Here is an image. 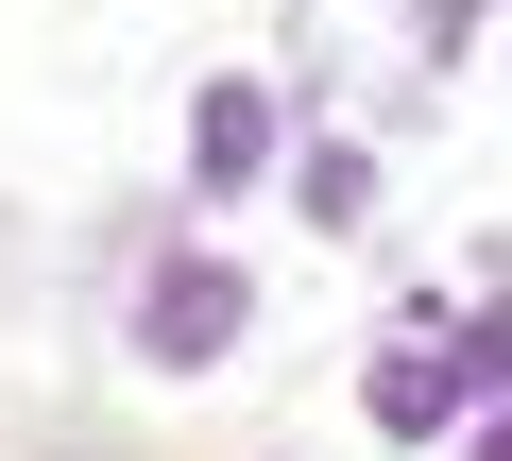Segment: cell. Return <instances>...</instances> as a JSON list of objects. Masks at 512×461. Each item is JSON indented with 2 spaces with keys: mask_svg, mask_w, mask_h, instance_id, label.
Returning a JSON list of instances; mask_svg holds the SVG:
<instances>
[{
  "mask_svg": "<svg viewBox=\"0 0 512 461\" xmlns=\"http://www.w3.org/2000/svg\"><path fill=\"white\" fill-rule=\"evenodd\" d=\"M239 325H256L239 257H154V291H137V359H154V376H205V359H239Z\"/></svg>",
  "mask_w": 512,
  "mask_h": 461,
  "instance_id": "cell-1",
  "label": "cell"
},
{
  "mask_svg": "<svg viewBox=\"0 0 512 461\" xmlns=\"http://www.w3.org/2000/svg\"><path fill=\"white\" fill-rule=\"evenodd\" d=\"M188 171L205 188H256V171H274V86H205L188 103Z\"/></svg>",
  "mask_w": 512,
  "mask_h": 461,
  "instance_id": "cell-2",
  "label": "cell"
},
{
  "mask_svg": "<svg viewBox=\"0 0 512 461\" xmlns=\"http://www.w3.org/2000/svg\"><path fill=\"white\" fill-rule=\"evenodd\" d=\"M359 410H376L393 444H427V427L461 410V359H444V342H427V359H376V376H359Z\"/></svg>",
  "mask_w": 512,
  "mask_h": 461,
  "instance_id": "cell-3",
  "label": "cell"
},
{
  "mask_svg": "<svg viewBox=\"0 0 512 461\" xmlns=\"http://www.w3.org/2000/svg\"><path fill=\"white\" fill-rule=\"evenodd\" d=\"M308 222H376V154L325 137V154H308Z\"/></svg>",
  "mask_w": 512,
  "mask_h": 461,
  "instance_id": "cell-4",
  "label": "cell"
},
{
  "mask_svg": "<svg viewBox=\"0 0 512 461\" xmlns=\"http://www.w3.org/2000/svg\"><path fill=\"white\" fill-rule=\"evenodd\" d=\"M461 18H478V0H410V35H427V69L461 52Z\"/></svg>",
  "mask_w": 512,
  "mask_h": 461,
  "instance_id": "cell-5",
  "label": "cell"
},
{
  "mask_svg": "<svg viewBox=\"0 0 512 461\" xmlns=\"http://www.w3.org/2000/svg\"><path fill=\"white\" fill-rule=\"evenodd\" d=\"M478 376H512V308H495V325H478Z\"/></svg>",
  "mask_w": 512,
  "mask_h": 461,
  "instance_id": "cell-6",
  "label": "cell"
},
{
  "mask_svg": "<svg viewBox=\"0 0 512 461\" xmlns=\"http://www.w3.org/2000/svg\"><path fill=\"white\" fill-rule=\"evenodd\" d=\"M478 461H512V427H478Z\"/></svg>",
  "mask_w": 512,
  "mask_h": 461,
  "instance_id": "cell-7",
  "label": "cell"
},
{
  "mask_svg": "<svg viewBox=\"0 0 512 461\" xmlns=\"http://www.w3.org/2000/svg\"><path fill=\"white\" fill-rule=\"evenodd\" d=\"M52 461H120V444H52Z\"/></svg>",
  "mask_w": 512,
  "mask_h": 461,
  "instance_id": "cell-8",
  "label": "cell"
},
{
  "mask_svg": "<svg viewBox=\"0 0 512 461\" xmlns=\"http://www.w3.org/2000/svg\"><path fill=\"white\" fill-rule=\"evenodd\" d=\"M0 274H18V240H0Z\"/></svg>",
  "mask_w": 512,
  "mask_h": 461,
  "instance_id": "cell-9",
  "label": "cell"
}]
</instances>
